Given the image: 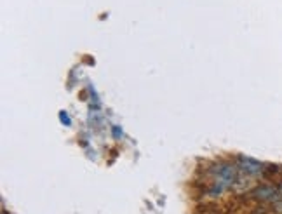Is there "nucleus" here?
Here are the masks:
<instances>
[{
  "label": "nucleus",
  "mask_w": 282,
  "mask_h": 214,
  "mask_svg": "<svg viewBox=\"0 0 282 214\" xmlns=\"http://www.w3.org/2000/svg\"><path fill=\"white\" fill-rule=\"evenodd\" d=\"M279 192H280V195H282V183H279Z\"/></svg>",
  "instance_id": "obj_4"
},
{
  "label": "nucleus",
  "mask_w": 282,
  "mask_h": 214,
  "mask_svg": "<svg viewBox=\"0 0 282 214\" xmlns=\"http://www.w3.org/2000/svg\"><path fill=\"white\" fill-rule=\"evenodd\" d=\"M237 169H239L240 174H244L247 177H256V176L265 174L267 165L263 162H260V160L251 159V157L240 155V157H237Z\"/></svg>",
  "instance_id": "obj_2"
},
{
  "label": "nucleus",
  "mask_w": 282,
  "mask_h": 214,
  "mask_svg": "<svg viewBox=\"0 0 282 214\" xmlns=\"http://www.w3.org/2000/svg\"><path fill=\"white\" fill-rule=\"evenodd\" d=\"M209 174L212 177V183H220L223 185L227 190H232L239 181V169L237 165L230 164V162H218L211 167Z\"/></svg>",
  "instance_id": "obj_1"
},
{
  "label": "nucleus",
  "mask_w": 282,
  "mask_h": 214,
  "mask_svg": "<svg viewBox=\"0 0 282 214\" xmlns=\"http://www.w3.org/2000/svg\"><path fill=\"white\" fill-rule=\"evenodd\" d=\"M251 197L255 200L261 202V204H275L282 199L279 187H272V185H258V187L253 188Z\"/></svg>",
  "instance_id": "obj_3"
}]
</instances>
